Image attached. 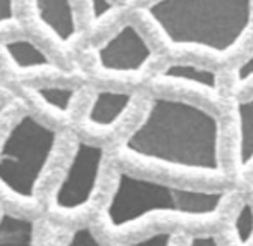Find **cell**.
<instances>
[{
    "label": "cell",
    "instance_id": "9a60e30c",
    "mask_svg": "<svg viewBox=\"0 0 253 246\" xmlns=\"http://www.w3.org/2000/svg\"><path fill=\"white\" fill-rule=\"evenodd\" d=\"M62 246H103L90 226H80L69 234Z\"/></svg>",
    "mask_w": 253,
    "mask_h": 246
},
{
    "label": "cell",
    "instance_id": "6da1fadb",
    "mask_svg": "<svg viewBox=\"0 0 253 246\" xmlns=\"http://www.w3.org/2000/svg\"><path fill=\"white\" fill-rule=\"evenodd\" d=\"M220 121L195 102L155 95L121 152L138 162L198 177H222Z\"/></svg>",
    "mask_w": 253,
    "mask_h": 246
},
{
    "label": "cell",
    "instance_id": "8fae6325",
    "mask_svg": "<svg viewBox=\"0 0 253 246\" xmlns=\"http://www.w3.org/2000/svg\"><path fill=\"white\" fill-rule=\"evenodd\" d=\"M2 48L17 71H48L53 67L50 57L28 38L5 40Z\"/></svg>",
    "mask_w": 253,
    "mask_h": 246
},
{
    "label": "cell",
    "instance_id": "ac0fdd59",
    "mask_svg": "<svg viewBox=\"0 0 253 246\" xmlns=\"http://www.w3.org/2000/svg\"><path fill=\"white\" fill-rule=\"evenodd\" d=\"M90 9L93 23H100L116 10V3L112 0H90Z\"/></svg>",
    "mask_w": 253,
    "mask_h": 246
},
{
    "label": "cell",
    "instance_id": "277c9868",
    "mask_svg": "<svg viewBox=\"0 0 253 246\" xmlns=\"http://www.w3.org/2000/svg\"><path fill=\"white\" fill-rule=\"evenodd\" d=\"M59 134L31 114L21 116L0 143V188L21 202L37 198Z\"/></svg>",
    "mask_w": 253,
    "mask_h": 246
},
{
    "label": "cell",
    "instance_id": "5bb4252c",
    "mask_svg": "<svg viewBox=\"0 0 253 246\" xmlns=\"http://www.w3.org/2000/svg\"><path fill=\"white\" fill-rule=\"evenodd\" d=\"M233 233L238 246L253 243V203L243 202L233 219Z\"/></svg>",
    "mask_w": 253,
    "mask_h": 246
},
{
    "label": "cell",
    "instance_id": "7a4b0ae2",
    "mask_svg": "<svg viewBox=\"0 0 253 246\" xmlns=\"http://www.w3.org/2000/svg\"><path fill=\"white\" fill-rule=\"evenodd\" d=\"M226 190H202L164 183L119 170L103 206V222L112 233H124L153 219L176 222H210L222 212Z\"/></svg>",
    "mask_w": 253,
    "mask_h": 246
},
{
    "label": "cell",
    "instance_id": "3957f363",
    "mask_svg": "<svg viewBox=\"0 0 253 246\" xmlns=\"http://www.w3.org/2000/svg\"><path fill=\"white\" fill-rule=\"evenodd\" d=\"M143 14L174 48L224 57L253 23V0H152Z\"/></svg>",
    "mask_w": 253,
    "mask_h": 246
},
{
    "label": "cell",
    "instance_id": "2e32d148",
    "mask_svg": "<svg viewBox=\"0 0 253 246\" xmlns=\"http://www.w3.org/2000/svg\"><path fill=\"white\" fill-rule=\"evenodd\" d=\"M174 240L172 231H155L147 236H141L138 240L129 241L126 246H170Z\"/></svg>",
    "mask_w": 253,
    "mask_h": 246
},
{
    "label": "cell",
    "instance_id": "44dd1931",
    "mask_svg": "<svg viewBox=\"0 0 253 246\" xmlns=\"http://www.w3.org/2000/svg\"><path fill=\"white\" fill-rule=\"evenodd\" d=\"M7 109H9V103H7V102H0V116H2V114L5 112Z\"/></svg>",
    "mask_w": 253,
    "mask_h": 246
},
{
    "label": "cell",
    "instance_id": "30bf717a",
    "mask_svg": "<svg viewBox=\"0 0 253 246\" xmlns=\"http://www.w3.org/2000/svg\"><path fill=\"white\" fill-rule=\"evenodd\" d=\"M236 119V164L240 170L253 165V95L234 102Z\"/></svg>",
    "mask_w": 253,
    "mask_h": 246
},
{
    "label": "cell",
    "instance_id": "ffe728a7",
    "mask_svg": "<svg viewBox=\"0 0 253 246\" xmlns=\"http://www.w3.org/2000/svg\"><path fill=\"white\" fill-rule=\"evenodd\" d=\"M16 17L14 0H0V24H7Z\"/></svg>",
    "mask_w": 253,
    "mask_h": 246
},
{
    "label": "cell",
    "instance_id": "4fadbf2b",
    "mask_svg": "<svg viewBox=\"0 0 253 246\" xmlns=\"http://www.w3.org/2000/svg\"><path fill=\"white\" fill-rule=\"evenodd\" d=\"M35 97L40 100L43 105L52 109L53 112L66 116L71 112L73 103L76 100L78 90L73 86H55V84H43V86L33 88Z\"/></svg>",
    "mask_w": 253,
    "mask_h": 246
},
{
    "label": "cell",
    "instance_id": "e0dca14e",
    "mask_svg": "<svg viewBox=\"0 0 253 246\" xmlns=\"http://www.w3.org/2000/svg\"><path fill=\"white\" fill-rule=\"evenodd\" d=\"M234 81H236V86H243V84L253 81V50L238 64Z\"/></svg>",
    "mask_w": 253,
    "mask_h": 246
},
{
    "label": "cell",
    "instance_id": "ba28073f",
    "mask_svg": "<svg viewBox=\"0 0 253 246\" xmlns=\"http://www.w3.org/2000/svg\"><path fill=\"white\" fill-rule=\"evenodd\" d=\"M157 81L166 84H179L193 90H200L205 95H219V78L210 67L191 62H170L157 74Z\"/></svg>",
    "mask_w": 253,
    "mask_h": 246
},
{
    "label": "cell",
    "instance_id": "9c48e42d",
    "mask_svg": "<svg viewBox=\"0 0 253 246\" xmlns=\"http://www.w3.org/2000/svg\"><path fill=\"white\" fill-rule=\"evenodd\" d=\"M35 10L40 23L60 41L69 43L78 31L73 0H35Z\"/></svg>",
    "mask_w": 253,
    "mask_h": 246
},
{
    "label": "cell",
    "instance_id": "52a82bcc",
    "mask_svg": "<svg viewBox=\"0 0 253 246\" xmlns=\"http://www.w3.org/2000/svg\"><path fill=\"white\" fill-rule=\"evenodd\" d=\"M134 102V93L121 90H100L95 93L86 112V124L93 129H112L121 123Z\"/></svg>",
    "mask_w": 253,
    "mask_h": 246
},
{
    "label": "cell",
    "instance_id": "8992f818",
    "mask_svg": "<svg viewBox=\"0 0 253 246\" xmlns=\"http://www.w3.org/2000/svg\"><path fill=\"white\" fill-rule=\"evenodd\" d=\"M153 50L133 23H126L97 48V62L110 74H138L148 66Z\"/></svg>",
    "mask_w": 253,
    "mask_h": 246
},
{
    "label": "cell",
    "instance_id": "5b68a950",
    "mask_svg": "<svg viewBox=\"0 0 253 246\" xmlns=\"http://www.w3.org/2000/svg\"><path fill=\"white\" fill-rule=\"evenodd\" d=\"M105 148L91 141L78 140L62 177L52 191L53 212L73 215L84 210L95 198L100 183Z\"/></svg>",
    "mask_w": 253,
    "mask_h": 246
},
{
    "label": "cell",
    "instance_id": "d6986e66",
    "mask_svg": "<svg viewBox=\"0 0 253 246\" xmlns=\"http://www.w3.org/2000/svg\"><path fill=\"white\" fill-rule=\"evenodd\" d=\"M186 246H220L215 234L195 233L186 240Z\"/></svg>",
    "mask_w": 253,
    "mask_h": 246
},
{
    "label": "cell",
    "instance_id": "7c38bea8",
    "mask_svg": "<svg viewBox=\"0 0 253 246\" xmlns=\"http://www.w3.org/2000/svg\"><path fill=\"white\" fill-rule=\"evenodd\" d=\"M35 220L12 212L0 213V246H35Z\"/></svg>",
    "mask_w": 253,
    "mask_h": 246
}]
</instances>
